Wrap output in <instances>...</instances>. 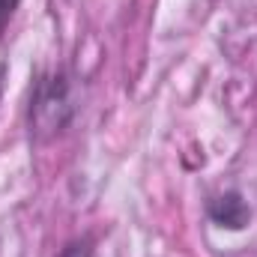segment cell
<instances>
[{"label":"cell","instance_id":"cell-4","mask_svg":"<svg viewBox=\"0 0 257 257\" xmlns=\"http://www.w3.org/2000/svg\"><path fill=\"white\" fill-rule=\"evenodd\" d=\"M18 6H21V0H0V36L9 27V21H12V15H15Z\"/></svg>","mask_w":257,"mask_h":257},{"label":"cell","instance_id":"cell-5","mask_svg":"<svg viewBox=\"0 0 257 257\" xmlns=\"http://www.w3.org/2000/svg\"><path fill=\"white\" fill-rule=\"evenodd\" d=\"M0 75H3V63H0ZM0 87H3V81H0Z\"/></svg>","mask_w":257,"mask_h":257},{"label":"cell","instance_id":"cell-2","mask_svg":"<svg viewBox=\"0 0 257 257\" xmlns=\"http://www.w3.org/2000/svg\"><path fill=\"white\" fill-rule=\"evenodd\" d=\"M206 215L221 230H242L251 221V206L239 192H224V194H215L206 203Z\"/></svg>","mask_w":257,"mask_h":257},{"label":"cell","instance_id":"cell-1","mask_svg":"<svg viewBox=\"0 0 257 257\" xmlns=\"http://www.w3.org/2000/svg\"><path fill=\"white\" fill-rule=\"evenodd\" d=\"M75 117V99L66 72H42L33 81V96L27 108L30 135L36 141H51Z\"/></svg>","mask_w":257,"mask_h":257},{"label":"cell","instance_id":"cell-3","mask_svg":"<svg viewBox=\"0 0 257 257\" xmlns=\"http://www.w3.org/2000/svg\"><path fill=\"white\" fill-rule=\"evenodd\" d=\"M60 257H93V242L90 239H72L60 251Z\"/></svg>","mask_w":257,"mask_h":257}]
</instances>
